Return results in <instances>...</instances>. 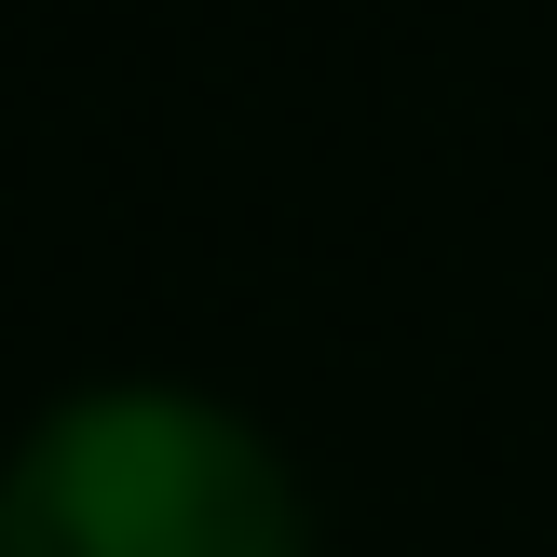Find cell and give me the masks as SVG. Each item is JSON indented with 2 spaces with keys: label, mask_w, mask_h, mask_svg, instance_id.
Returning <instances> with one entry per match:
<instances>
[{
  "label": "cell",
  "mask_w": 557,
  "mask_h": 557,
  "mask_svg": "<svg viewBox=\"0 0 557 557\" xmlns=\"http://www.w3.org/2000/svg\"><path fill=\"white\" fill-rule=\"evenodd\" d=\"M0 557H299L259 435L190 395H82L0 476Z\"/></svg>",
  "instance_id": "cell-1"
}]
</instances>
